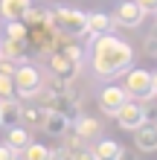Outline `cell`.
<instances>
[{
  "instance_id": "cell-1",
  "label": "cell",
  "mask_w": 157,
  "mask_h": 160,
  "mask_svg": "<svg viewBox=\"0 0 157 160\" xmlns=\"http://www.w3.org/2000/svg\"><path fill=\"white\" fill-rule=\"evenodd\" d=\"M90 64H93L96 76H102V79H119L134 64V50H131V44H125L122 38H116L114 32L93 35Z\"/></svg>"
},
{
  "instance_id": "cell-2",
  "label": "cell",
  "mask_w": 157,
  "mask_h": 160,
  "mask_svg": "<svg viewBox=\"0 0 157 160\" xmlns=\"http://www.w3.org/2000/svg\"><path fill=\"white\" fill-rule=\"evenodd\" d=\"M81 61H85V50L79 44H73L70 38H64L55 44V50L50 52V70L52 76H58L64 82H76L79 70H81Z\"/></svg>"
},
{
  "instance_id": "cell-3",
  "label": "cell",
  "mask_w": 157,
  "mask_h": 160,
  "mask_svg": "<svg viewBox=\"0 0 157 160\" xmlns=\"http://www.w3.org/2000/svg\"><path fill=\"white\" fill-rule=\"evenodd\" d=\"M50 23L61 35H67V38H81V35H87V18H85V12H79V9H73V6L52 9Z\"/></svg>"
},
{
  "instance_id": "cell-4",
  "label": "cell",
  "mask_w": 157,
  "mask_h": 160,
  "mask_svg": "<svg viewBox=\"0 0 157 160\" xmlns=\"http://www.w3.org/2000/svg\"><path fill=\"white\" fill-rule=\"evenodd\" d=\"M41 70L35 67L32 61H23V64H17L15 73H12V84H15V93L21 99H32V93L41 88Z\"/></svg>"
},
{
  "instance_id": "cell-5",
  "label": "cell",
  "mask_w": 157,
  "mask_h": 160,
  "mask_svg": "<svg viewBox=\"0 0 157 160\" xmlns=\"http://www.w3.org/2000/svg\"><path fill=\"white\" fill-rule=\"evenodd\" d=\"M114 119L119 122V128H122V131H134L137 125H143V122L149 119V114H145V105H143L140 99H131V96H128L122 105L116 108Z\"/></svg>"
},
{
  "instance_id": "cell-6",
  "label": "cell",
  "mask_w": 157,
  "mask_h": 160,
  "mask_svg": "<svg viewBox=\"0 0 157 160\" xmlns=\"http://www.w3.org/2000/svg\"><path fill=\"white\" fill-rule=\"evenodd\" d=\"M125 73H128V70H125ZM125 93H128L131 99H140V102L154 99L151 73H145V70H131V73H128V82H125Z\"/></svg>"
},
{
  "instance_id": "cell-7",
  "label": "cell",
  "mask_w": 157,
  "mask_h": 160,
  "mask_svg": "<svg viewBox=\"0 0 157 160\" xmlns=\"http://www.w3.org/2000/svg\"><path fill=\"white\" fill-rule=\"evenodd\" d=\"M143 18H145V12L137 6V0H125V3H119V6H116V18H114V23L134 29V26H140V23H143Z\"/></svg>"
},
{
  "instance_id": "cell-8",
  "label": "cell",
  "mask_w": 157,
  "mask_h": 160,
  "mask_svg": "<svg viewBox=\"0 0 157 160\" xmlns=\"http://www.w3.org/2000/svg\"><path fill=\"white\" fill-rule=\"evenodd\" d=\"M0 58H9L15 64H23V61H32V50H29V41H0Z\"/></svg>"
},
{
  "instance_id": "cell-9",
  "label": "cell",
  "mask_w": 157,
  "mask_h": 160,
  "mask_svg": "<svg viewBox=\"0 0 157 160\" xmlns=\"http://www.w3.org/2000/svg\"><path fill=\"white\" fill-rule=\"evenodd\" d=\"M125 99H128L125 88H116V84H110V88H105L102 93H99V108H102L108 117H114V114H116V108L122 105Z\"/></svg>"
},
{
  "instance_id": "cell-10",
  "label": "cell",
  "mask_w": 157,
  "mask_h": 160,
  "mask_svg": "<svg viewBox=\"0 0 157 160\" xmlns=\"http://www.w3.org/2000/svg\"><path fill=\"white\" fill-rule=\"evenodd\" d=\"M134 143L140 152H157V125L145 119L143 125L134 128Z\"/></svg>"
},
{
  "instance_id": "cell-11",
  "label": "cell",
  "mask_w": 157,
  "mask_h": 160,
  "mask_svg": "<svg viewBox=\"0 0 157 160\" xmlns=\"http://www.w3.org/2000/svg\"><path fill=\"white\" fill-rule=\"evenodd\" d=\"M21 102L15 96L9 99H0V125L3 128H12V125H21Z\"/></svg>"
},
{
  "instance_id": "cell-12",
  "label": "cell",
  "mask_w": 157,
  "mask_h": 160,
  "mask_svg": "<svg viewBox=\"0 0 157 160\" xmlns=\"http://www.w3.org/2000/svg\"><path fill=\"white\" fill-rule=\"evenodd\" d=\"M70 128L76 131L79 137H85V140H96V137H102V125H99V119H93V117H76L70 122Z\"/></svg>"
},
{
  "instance_id": "cell-13",
  "label": "cell",
  "mask_w": 157,
  "mask_h": 160,
  "mask_svg": "<svg viewBox=\"0 0 157 160\" xmlns=\"http://www.w3.org/2000/svg\"><path fill=\"white\" fill-rule=\"evenodd\" d=\"M44 131H47L50 137H64L70 131V119L64 117V114H58V111H47V117H44Z\"/></svg>"
},
{
  "instance_id": "cell-14",
  "label": "cell",
  "mask_w": 157,
  "mask_h": 160,
  "mask_svg": "<svg viewBox=\"0 0 157 160\" xmlns=\"http://www.w3.org/2000/svg\"><path fill=\"white\" fill-rule=\"evenodd\" d=\"M29 6L32 0H0V15H3V21H23Z\"/></svg>"
},
{
  "instance_id": "cell-15",
  "label": "cell",
  "mask_w": 157,
  "mask_h": 160,
  "mask_svg": "<svg viewBox=\"0 0 157 160\" xmlns=\"http://www.w3.org/2000/svg\"><path fill=\"white\" fill-rule=\"evenodd\" d=\"M85 18H87V35L90 38H93V35H105V32L114 29V18L105 15V12H90Z\"/></svg>"
},
{
  "instance_id": "cell-16",
  "label": "cell",
  "mask_w": 157,
  "mask_h": 160,
  "mask_svg": "<svg viewBox=\"0 0 157 160\" xmlns=\"http://www.w3.org/2000/svg\"><path fill=\"white\" fill-rule=\"evenodd\" d=\"M90 152H93L96 160H119V157L125 154V148L119 146V143H114V140H99Z\"/></svg>"
},
{
  "instance_id": "cell-17",
  "label": "cell",
  "mask_w": 157,
  "mask_h": 160,
  "mask_svg": "<svg viewBox=\"0 0 157 160\" xmlns=\"http://www.w3.org/2000/svg\"><path fill=\"white\" fill-rule=\"evenodd\" d=\"M64 152H67V157H73V160H90V157H93V152L85 148V137H79L76 131H73V137H67Z\"/></svg>"
},
{
  "instance_id": "cell-18",
  "label": "cell",
  "mask_w": 157,
  "mask_h": 160,
  "mask_svg": "<svg viewBox=\"0 0 157 160\" xmlns=\"http://www.w3.org/2000/svg\"><path fill=\"white\" fill-rule=\"evenodd\" d=\"M26 143H29V131L26 128H21V125H12L9 128V134H6V146L9 148H15L17 154L26 148Z\"/></svg>"
},
{
  "instance_id": "cell-19",
  "label": "cell",
  "mask_w": 157,
  "mask_h": 160,
  "mask_svg": "<svg viewBox=\"0 0 157 160\" xmlns=\"http://www.w3.org/2000/svg\"><path fill=\"white\" fill-rule=\"evenodd\" d=\"M50 18H52V9H47V6H29L26 15H23V23L26 26H41V23H50Z\"/></svg>"
},
{
  "instance_id": "cell-20",
  "label": "cell",
  "mask_w": 157,
  "mask_h": 160,
  "mask_svg": "<svg viewBox=\"0 0 157 160\" xmlns=\"http://www.w3.org/2000/svg\"><path fill=\"white\" fill-rule=\"evenodd\" d=\"M44 117H47V111H44L41 105H26V108H21V122H29V125H41L44 122Z\"/></svg>"
},
{
  "instance_id": "cell-21",
  "label": "cell",
  "mask_w": 157,
  "mask_h": 160,
  "mask_svg": "<svg viewBox=\"0 0 157 160\" xmlns=\"http://www.w3.org/2000/svg\"><path fill=\"white\" fill-rule=\"evenodd\" d=\"M6 38H12V41H26V23H23V21H6Z\"/></svg>"
},
{
  "instance_id": "cell-22",
  "label": "cell",
  "mask_w": 157,
  "mask_h": 160,
  "mask_svg": "<svg viewBox=\"0 0 157 160\" xmlns=\"http://www.w3.org/2000/svg\"><path fill=\"white\" fill-rule=\"evenodd\" d=\"M21 154H23L26 160H50V157H47V146H38V143H32V140L26 143V148H23Z\"/></svg>"
},
{
  "instance_id": "cell-23",
  "label": "cell",
  "mask_w": 157,
  "mask_h": 160,
  "mask_svg": "<svg viewBox=\"0 0 157 160\" xmlns=\"http://www.w3.org/2000/svg\"><path fill=\"white\" fill-rule=\"evenodd\" d=\"M9 96H15V84H12V76L0 73V99H9Z\"/></svg>"
},
{
  "instance_id": "cell-24",
  "label": "cell",
  "mask_w": 157,
  "mask_h": 160,
  "mask_svg": "<svg viewBox=\"0 0 157 160\" xmlns=\"http://www.w3.org/2000/svg\"><path fill=\"white\" fill-rule=\"evenodd\" d=\"M143 50H145V55H151V58H157V26L145 35V44H143Z\"/></svg>"
},
{
  "instance_id": "cell-25",
  "label": "cell",
  "mask_w": 157,
  "mask_h": 160,
  "mask_svg": "<svg viewBox=\"0 0 157 160\" xmlns=\"http://www.w3.org/2000/svg\"><path fill=\"white\" fill-rule=\"evenodd\" d=\"M137 6H140L145 15H154L157 12V0H137Z\"/></svg>"
},
{
  "instance_id": "cell-26",
  "label": "cell",
  "mask_w": 157,
  "mask_h": 160,
  "mask_svg": "<svg viewBox=\"0 0 157 160\" xmlns=\"http://www.w3.org/2000/svg\"><path fill=\"white\" fill-rule=\"evenodd\" d=\"M15 67H17L15 61H9V58H0V73H6V76H12V73H15Z\"/></svg>"
},
{
  "instance_id": "cell-27",
  "label": "cell",
  "mask_w": 157,
  "mask_h": 160,
  "mask_svg": "<svg viewBox=\"0 0 157 160\" xmlns=\"http://www.w3.org/2000/svg\"><path fill=\"white\" fill-rule=\"evenodd\" d=\"M15 157H17V152H15V148H9L6 143L0 146V160H15Z\"/></svg>"
},
{
  "instance_id": "cell-28",
  "label": "cell",
  "mask_w": 157,
  "mask_h": 160,
  "mask_svg": "<svg viewBox=\"0 0 157 160\" xmlns=\"http://www.w3.org/2000/svg\"><path fill=\"white\" fill-rule=\"evenodd\" d=\"M47 157H52V160H64V157H67V152H64V148H47Z\"/></svg>"
},
{
  "instance_id": "cell-29",
  "label": "cell",
  "mask_w": 157,
  "mask_h": 160,
  "mask_svg": "<svg viewBox=\"0 0 157 160\" xmlns=\"http://www.w3.org/2000/svg\"><path fill=\"white\" fill-rule=\"evenodd\" d=\"M151 90H154V96H157V73H151Z\"/></svg>"
},
{
  "instance_id": "cell-30",
  "label": "cell",
  "mask_w": 157,
  "mask_h": 160,
  "mask_svg": "<svg viewBox=\"0 0 157 160\" xmlns=\"http://www.w3.org/2000/svg\"><path fill=\"white\" fill-rule=\"evenodd\" d=\"M154 125H157V122H154Z\"/></svg>"
},
{
  "instance_id": "cell-31",
  "label": "cell",
  "mask_w": 157,
  "mask_h": 160,
  "mask_svg": "<svg viewBox=\"0 0 157 160\" xmlns=\"http://www.w3.org/2000/svg\"><path fill=\"white\" fill-rule=\"evenodd\" d=\"M154 15H157V12H154Z\"/></svg>"
}]
</instances>
